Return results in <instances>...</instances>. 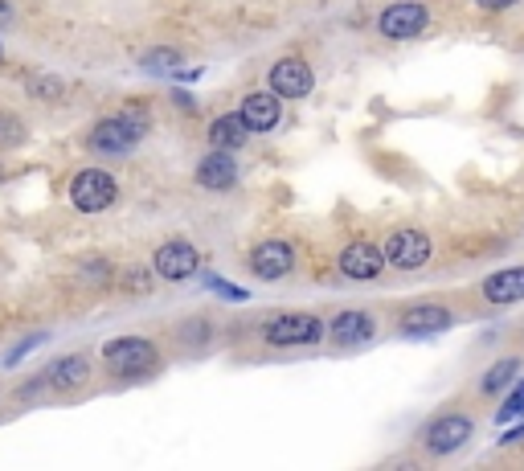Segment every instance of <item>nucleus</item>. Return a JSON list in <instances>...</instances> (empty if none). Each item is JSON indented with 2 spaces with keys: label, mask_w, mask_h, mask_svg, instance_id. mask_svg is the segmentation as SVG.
Returning a JSON list of instances; mask_svg holds the SVG:
<instances>
[{
  "label": "nucleus",
  "mask_w": 524,
  "mask_h": 471,
  "mask_svg": "<svg viewBox=\"0 0 524 471\" xmlns=\"http://www.w3.org/2000/svg\"><path fill=\"white\" fill-rule=\"evenodd\" d=\"M148 132V115L140 107H127L119 115H107L91 127V136H86V148H95V152H131Z\"/></svg>",
  "instance_id": "nucleus-1"
},
{
  "label": "nucleus",
  "mask_w": 524,
  "mask_h": 471,
  "mask_svg": "<svg viewBox=\"0 0 524 471\" xmlns=\"http://www.w3.org/2000/svg\"><path fill=\"white\" fill-rule=\"evenodd\" d=\"M328 336V324L312 312H279L262 324V340L271 349H308V345H320Z\"/></svg>",
  "instance_id": "nucleus-2"
},
{
  "label": "nucleus",
  "mask_w": 524,
  "mask_h": 471,
  "mask_svg": "<svg viewBox=\"0 0 524 471\" xmlns=\"http://www.w3.org/2000/svg\"><path fill=\"white\" fill-rule=\"evenodd\" d=\"M103 361L119 377H144V373H152L160 365L156 345H152L148 336H115V340H107V345H103Z\"/></svg>",
  "instance_id": "nucleus-3"
},
{
  "label": "nucleus",
  "mask_w": 524,
  "mask_h": 471,
  "mask_svg": "<svg viewBox=\"0 0 524 471\" xmlns=\"http://www.w3.org/2000/svg\"><path fill=\"white\" fill-rule=\"evenodd\" d=\"M377 29L385 41H410V37H422L430 29V9L422 0H393V5L381 9L377 17Z\"/></svg>",
  "instance_id": "nucleus-4"
},
{
  "label": "nucleus",
  "mask_w": 524,
  "mask_h": 471,
  "mask_svg": "<svg viewBox=\"0 0 524 471\" xmlns=\"http://www.w3.org/2000/svg\"><path fill=\"white\" fill-rule=\"evenodd\" d=\"M430 254H434V242L426 230H414V226H402V230H393L385 238V263L393 271H418L430 263Z\"/></svg>",
  "instance_id": "nucleus-5"
},
{
  "label": "nucleus",
  "mask_w": 524,
  "mask_h": 471,
  "mask_svg": "<svg viewBox=\"0 0 524 471\" xmlns=\"http://www.w3.org/2000/svg\"><path fill=\"white\" fill-rule=\"evenodd\" d=\"M115 197H119V189H115V177L107 168H82L70 181V201L82 213H103V209H111Z\"/></svg>",
  "instance_id": "nucleus-6"
},
{
  "label": "nucleus",
  "mask_w": 524,
  "mask_h": 471,
  "mask_svg": "<svg viewBox=\"0 0 524 471\" xmlns=\"http://www.w3.org/2000/svg\"><path fill=\"white\" fill-rule=\"evenodd\" d=\"M475 435L471 414H439L426 431H422V447L430 455H455L459 447H467V439Z\"/></svg>",
  "instance_id": "nucleus-7"
},
{
  "label": "nucleus",
  "mask_w": 524,
  "mask_h": 471,
  "mask_svg": "<svg viewBox=\"0 0 524 471\" xmlns=\"http://www.w3.org/2000/svg\"><path fill=\"white\" fill-rule=\"evenodd\" d=\"M267 87L279 95V99H308L312 91H316V74H312V66L303 62V58H279L271 70H267Z\"/></svg>",
  "instance_id": "nucleus-8"
},
{
  "label": "nucleus",
  "mask_w": 524,
  "mask_h": 471,
  "mask_svg": "<svg viewBox=\"0 0 524 471\" xmlns=\"http://www.w3.org/2000/svg\"><path fill=\"white\" fill-rule=\"evenodd\" d=\"M197 267H201V254H197V246L185 242V238L164 242V246L156 250V259H152V271H156L164 283H185V279L197 275Z\"/></svg>",
  "instance_id": "nucleus-9"
},
{
  "label": "nucleus",
  "mask_w": 524,
  "mask_h": 471,
  "mask_svg": "<svg viewBox=\"0 0 524 471\" xmlns=\"http://www.w3.org/2000/svg\"><path fill=\"white\" fill-rule=\"evenodd\" d=\"M295 267V246L283 242V238H267L250 250V271L262 279V283H279L287 279Z\"/></svg>",
  "instance_id": "nucleus-10"
},
{
  "label": "nucleus",
  "mask_w": 524,
  "mask_h": 471,
  "mask_svg": "<svg viewBox=\"0 0 524 471\" xmlns=\"http://www.w3.org/2000/svg\"><path fill=\"white\" fill-rule=\"evenodd\" d=\"M381 271H385V250H381V246L357 238V242H348V246L340 250V275H344V279L373 283V279H381Z\"/></svg>",
  "instance_id": "nucleus-11"
},
{
  "label": "nucleus",
  "mask_w": 524,
  "mask_h": 471,
  "mask_svg": "<svg viewBox=\"0 0 524 471\" xmlns=\"http://www.w3.org/2000/svg\"><path fill=\"white\" fill-rule=\"evenodd\" d=\"M238 115H242V123H246V132L267 136V132H275L279 119H283V99H279L271 87H267V91H250V95L238 103Z\"/></svg>",
  "instance_id": "nucleus-12"
},
{
  "label": "nucleus",
  "mask_w": 524,
  "mask_h": 471,
  "mask_svg": "<svg viewBox=\"0 0 524 471\" xmlns=\"http://www.w3.org/2000/svg\"><path fill=\"white\" fill-rule=\"evenodd\" d=\"M197 185L209 189V193H226L238 185V164H234V152L226 148H213L205 160H197Z\"/></svg>",
  "instance_id": "nucleus-13"
},
{
  "label": "nucleus",
  "mask_w": 524,
  "mask_h": 471,
  "mask_svg": "<svg viewBox=\"0 0 524 471\" xmlns=\"http://www.w3.org/2000/svg\"><path fill=\"white\" fill-rule=\"evenodd\" d=\"M373 332H377V324H373V316H369V312H361V308H344V312H336V316H332V324H328L332 345H344V349H353V345H369Z\"/></svg>",
  "instance_id": "nucleus-14"
},
{
  "label": "nucleus",
  "mask_w": 524,
  "mask_h": 471,
  "mask_svg": "<svg viewBox=\"0 0 524 471\" xmlns=\"http://www.w3.org/2000/svg\"><path fill=\"white\" fill-rule=\"evenodd\" d=\"M451 324H455L451 308H443V304H414V308L402 312L398 332L402 336H434V332H447Z\"/></svg>",
  "instance_id": "nucleus-15"
},
{
  "label": "nucleus",
  "mask_w": 524,
  "mask_h": 471,
  "mask_svg": "<svg viewBox=\"0 0 524 471\" xmlns=\"http://www.w3.org/2000/svg\"><path fill=\"white\" fill-rule=\"evenodd\" d=\"M484 299L492 308H504V304H520L524 299V267H504L496 275L484 279Z\"/></svg>",
  "instance_id": "nucleus-16"
},
{
  "label": "nucleus",
  "mask_w": 524,
  "mask_h": 471,
  "mask_svg": "<svg viewBox=\"0 0 524 471\" xmlns=\"http://www.w3.org/2000/svg\"><path fill=\"white\" fill-rule=\"evenodd\" d=\"M86 377H91V365H86V357H58L50 369H46V385L50 390H78V385H86Z\"/></svg>",
  "instance_id": "nucleus-17"
},
{
  "label": "nucleus",
  "mask_w": 524,
  "mask_h": 471,
  "mask_svg": "<svg viewBox=\"0 0 524 471\" xmlns=\"http://www.w3.org/2000/svg\"><path fill=\"white\" fill-rule=\"evenodd\" d=\"M246 123H242V115L238 111H230V115H222V119H213L209 123V144L213 148H226V152H238L242 144H246Z\"/></svg>",
  "instance_id": "nucleus-18"
},
{
  "label": "nucleus",
  "mask_w": 524,
  "mask_h": 471,
  "mask_svg": "<svg viewBox=\"0 0 524 471\" xmlns=\"http://www.w3.org/2000/svg\"><path fill=\"white\" fill-rule=\"evenodd\" d=\"M516 373H520V361H516V357H504V361H496L484 377H479V390H484L488 398H492V394H504L508 385L516 381Z\"/></svg>",
  "instance_id": "nucleus-19"
},
{
  "label": "nucleus",
  "mask_w": 524,
  "mask_h": 471,
  "mask_svg": "<svg viewBox=\"0 0 524 471\" xmlns=\"http://www.w3.org/2000/svg\"><path fill=\"white\" fill-rule=\"evenodd\" d=\"M500 422H512V418H524V381H516V390L504 398V406H500V414H496Z\"/></svg>",
  "instance_id": "nucleus-20"
},
{
  "label": "nucleus",
  "mask_w": 524,
  "mask_h": 471,
  "mask_svg": "<svg viewBox=\"0 0 524 471\" xmlns=\"http://www.w3.org/2000/svg\"><path fill=\"white\" fill-rule=\"evenodd\" d=\"M144 66H148V70H177V66H181V54H172V50H156V54H148V58H144Z\"/></svg>",
  "instance_id": "nucleus-21"
},
{
  "label": "nucleus",
  "mask_w": 524,
  "mask_h": 471,
  "mask_svg": "<svg viewBox=\"0 0 524 471\" xmlns=\"http://www.w3.org/2000/svg\"><path fill=\"white\" fill-rule=\"evenodd\" d=\"M29 91H33L37 99H58V95H62V82H58V78H50V82H46V78H33Z\"/></svg>",
  "instance_id": "nucleus-22"
},
{
  "label": "nucleus",
  "mask_w": 524,
  "mask_h": 471,
  "mask_svg": "<svg viewBox=\"0 0 524 471\" xmlns=\"http://www.w3.org/2000/svg\"><path fill=\"white\" fill-rule=\"evenodd\" d=\"M205 283H209L217 295H226V299H246V291H242V287H234V283H222L217 275H205Z\"/></svg>",
  "instance_id": "nucleus-23"
},
{
  "label": "nucleus",
  "mask_w": 524,
  "mask_h": 471,
  "mask_svg": "<svg viewBox=\"0 0 524 471\" xmlns=\"http://www.w3.org/2000/svg\"><path fill=\"white\" fill-rule=\"evenodd\" d=\"M181 332L189 336V345H205V340H209V324L205 320H189Z\"/></svg>",
  "instance_id": "nucleus-24"
},
{
  "label": "nucleus",
  "mask_w": 524,
  "mask_h": 471,
  "mask_svg": "<svg viewBox=\"0 0 524 471\" xmlns=\"http://www.w3.org/2000/svg\"><path fill=\"white\" fill-rule=\"evenodd\" d=\"M123 287H127V291H148V287H152V279H148V271H140V267H136V271H127Z\"/></svg>",
  "instance_id": "nucleus-25"
},
{
  "label": "nucleus",
  "mask_w": 524,
  "mask_h": 471,
  "mask_svg": "<svg viewBox=\"0 0 524 471\" xmlns=\"http://www.w3.org/2000/svg\"><path fill=\"white\" fill-rule=\"evenodd\" d=\"M484 13H504V9H512V5H520V0H475Z\"/></svg>",
  "instance_id": "nucleus-26"
},
{
  "label": "nucleus",
  "mask_w": 524,
  "mask_h": 471,
  "mask_svg": "<svg viewBox=\"0 0 524 471\" xmlns=\"http://www.w3.org/2000/svg\"><path fill=\"white\" fill-rule=\"evenodd\" d=\"M520 439H524V422L516 426V431H508V435L500 439V447H512V443H520Z\"/></svg>",
  "instance_id": "nucleus-27"
}]
</instances>
